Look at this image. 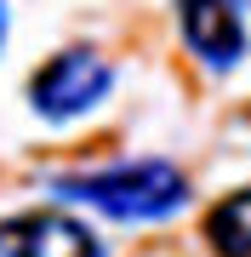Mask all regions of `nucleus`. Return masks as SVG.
Wrapping results in <instances>:
<instances>
[{
  "instance_id": "f257e3e1",
  "label": "nucleus",
  "mask_w": 251,
  "mask_h": 257,
  "mask_svg": "<svg viewBox=\"0 0 251 257\" xmlns=\"http://www.w3.org/2000/svg\"><path fill=\"white\" fill-rule=\"evenodd\" d=\"M46 194L57 206H80L114 223H166L188 206V172L160 155H131L109 166H86V172H57L46 177Z\"/></svg>"
},
{
  "instance_id": "f03ea898",
  "label": "nucleus",
  "mask_w": 251,
  "mask_h": 257,
  "mask_svg": "<svg viewBox=\"0 0 251 257\" xmlns=\"http://www.w3.org/2000/svg\"><path fill=\"white\" fill-rule=\"evenodd\" d=\"M114 92V63L97 46H63L29 74V109L46 126H75Z\"/></svg>"
},
{
  "instance_id": "7ed1b4c3",
  "label": "nucleus",
  "mask_w": 251,
  "mask_h": 257,
  "mask_svg": "<svg viewBox=\"0 0 251 257\" xmlns=\"http://www.w3.org/2000/svg\"><path fill=\"white\" fill-rule=\"evenodd\" d=\"M177 35H183L188 57L211 74H228L245 63L251 29L240 0H177Z\"/></svg>"
},
{
  "instance_id": "20e7f679",
  "label": "nucleus",
  "mask_w": 251,
  "mask_h": 257,
  "mask_svg": "<svg viewBox=\"0 0 251 257\" xmlns=\"http://www.w3.org/2000/svg\"><path fill=\"white\" fill-rule=\"evenodd\" d=\"M0 257H109L92 223H80L63 206H40L0 217Z\"/></svg>"
},
{
  "instance_id": "39448f33",
  "label": "nucleus",
  "mask_w": 251,
  "mask_h": 257,
  "mask_svg": "<svg viewBox=\"0 0 251 257\" xmlns=\"http://www.w3.org/2000/svg\"><path fill=\"white\" fill-rule=\"evenodd\" d=\"M205 240L217 257H251V183L205 211Z\"/></svg>"
},
{
  "instance_id": "423d86ee",
  "label": "nucleus",
  "mask_w": 251,
  "mask_h": 257,
  "mask_svg": "<svg viewBox=\"0 0 251 257\" xmlns=\"http://www.w3.org/2000/svg\"><path fill=\"white\" fill-rule=\"evenodd\" d=\"M6 35H12V6L0 0V46H6Z\"/></svg>"
}]
</instances>
